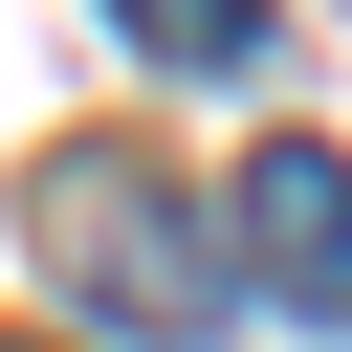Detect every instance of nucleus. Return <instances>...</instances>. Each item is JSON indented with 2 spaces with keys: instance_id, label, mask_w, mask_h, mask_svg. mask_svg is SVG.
<instances>
[{
  "instance_id": "2",
  "label": "nucleus",
  "mask_w": 352,
  "mask_h": 352,
  "mask_svg": "<svg viewBox=\"0 0 352 352\" xmlns=\"http://www.w3.org/2000/svg\"><path fill=\"white\" fill-rule=\"evenodd\" d=\"M242 264H264V308H308V330H352V154H308V132H264L242 154V220H220Z\"/></svg>"
},
{
  "instance_id": "3",
  "label": "nucleus",
  "mask_w": 352,
  "mask_h": 352,
  "mask_svg": "<svg viewBox=\"0 0 352 352\" xmlns=\"http://www.w3.org/2000/svg\"><path fill=\"white\" fill-rule=\"evenodd\" d=\"M110 22H132V44H154V66H220V88H242V66H264V0H110Z\"/></svg>"
},
{
  "instance_id": "1",
  "label": "nucleus",
  "mask_w": 352,
  "mask_h": 352,
  "mask_svg": "<svg viewBox=\"0 0 352 352\" xmlns=\"http://www.w3.org/2000/svg\"><path fill=\"white\" fill-rule=\"evenodd\" d=\"M22 220H44V264H66L110 330H220V242H198V198H176L154 154H110V132H88V154H44V198H22Z\"/></svg>"
}]
</instances>
